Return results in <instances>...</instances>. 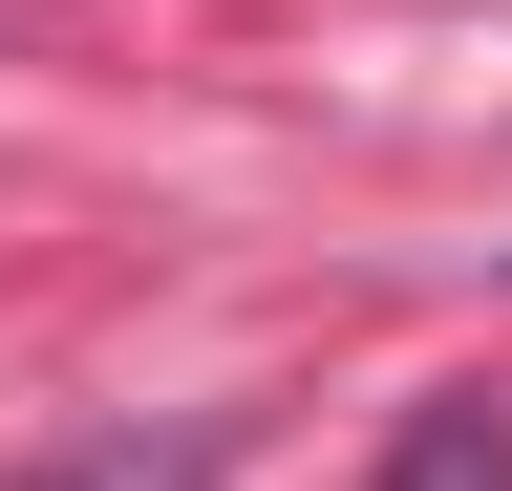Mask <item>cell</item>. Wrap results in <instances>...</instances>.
Listing matches in <instances>:
<instances>
[{
	"label": "cell",
	"instance_id": "cell-1",
	"mask_svg": "<svg viewBox=\"0 0 512 491\" xmlns=\"http://www.w3.org/2000/svg\"><path fill=\"white\" fill-rule=\"evenodd\" d=\"M384 491H512V406H491V385H427L406 449H384Z\"/></svg>",
	"mask_w": 512,
	"mask_h": 491
},
{
	"label": "cell",
	"instance_id": "cell-2",
	"mask_svg": "<svg viewBox=\"0 0 512 491\" xmlns=\"http://www.w3.org/2000/svg\"><path fill=\"white\" fill-rule=\"evenodd\" d=\"M22 491H214V427H86V449H43Z\"/></svg>",
	"mask_w": 512,
	"mask_h": 491
}]
</instances>
